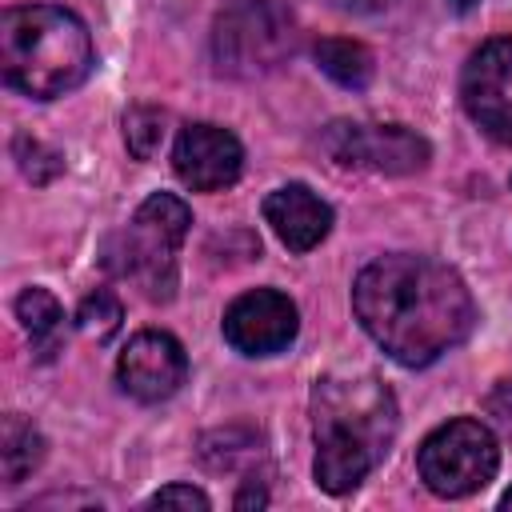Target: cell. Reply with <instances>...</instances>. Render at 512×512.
Masks as SVG:
<instances>
[{
	"label": "cell",
	"mask_w": 512,
	"mask_h": 512,
	"mask_svg": "<svg viewBox=\"0 0 512 512\" xmlns=\"http://www.w3.org/2000/svg\"><path fill=\"white\" fill-rule=\"evenodd\" d=\"M352 308L364 332L404 368H424L464 344L476 304L460 272L428 256H380L352 284Z\"/></svg>",
	"instance_id": "cell-1"
},
{
	"label": "cell",
	"mask_w": 512,
	"mask_h": 512,
	"mask_svg": "<svg viewBox=\"0 0 512 512\" xmlns=\"http://www.w3.org/2000/svg\"><path fill=\"white\" fill-rule=\"evenodd\" d=\"M316 484L332 496L352 492L392 448L396 396L372 372H328L312 384Z\"/></svg>",
	"instance_id": "cell-2"
},
{
	"label": "cell",
	"mask_w": 512,
	"mask_h": 512,
	"mask_svg": "<svg viewBox=\"0 0 512 512\" xmlns=\"http://www.w3.org/2000/svg\"><path fill=\"white\" fill-rule=\"evenodd\" d=\"M96 64L84 20L56 4L8 8L0 20V68L4 80L32 96L56 100L88 80Z\"/></svg>",
	"instance_id": "cell-3"
},
{
	"label": "cell",
	"mask_w": 512,
	"mask_h": 512,
	"mask_svg": "<svg viewBox=\"0 0 512 512\" xmlns=\"http://www.w3.org/2000/svg\"><path fill=\"white\" fill-rule=\"evenodd\" d=\"M192 228V212L172 192H152L124 232L108 240L104 264L132 280L148 300H172L176 292V252Z\"/></svg>",
	"instance_id": "cell-4"
},
{
	"label": "cell",
	"mask_w": 512,
	"mask_h": 512,
	"mask_svg": "<svg viewBox=\"0 0 512 512\" xmlns=\"http://www.w3.org/2000/svg\"><path fill=\"white\" fill-rule=\"evenodd\" d=\"M296 52V20L280 0H228L212 24V56L224 76L276 72Z\"/></svg>",
	"instance_id": "cell-5"
},
{
	"label": "cell",
	"mask_w": 512,
	"mask_h": 512,
	"mask_svg": "<svg viewBox=\"0 0 512 512\" xmlns=\"http://www.w3.org/2000/svg\"><path fill=\"white\" fill-rule=\"evenodd\" d=\"M416 468H420V480L428 484V492H436L444 500H460V496L480 492L496 476L500 444L488 424H480L472 416H456L424 436V444L416 452Z\"/></svg>",
	"instance_id": "cell-6"
},
{
	"label": "cell",
	"mask_w": 512,
	"mask_h": 512,
	"mask_svg": "<svg viewBox=\"0 0 512 512\" xmlns=\"http://www.w3.org/2000/svg\"><path fill=\"white\" fill-rule=\"evenodd\" d=\"M320 144L340 168H360V172H380V176H408L428 164V140L404 124L336 120L324 128Z\"/></svg>",
	"instance_id": "cell-7"
},
{
	"label": "cell",
	"mask_w": 512,
	"mask_h": 512,
	"mask_svg": "<svg viewBox=\"0 0 512 512\" xmlns=\"http://www.w3.org/2000/svg\"><path fill=\"white\" fill-rule=\"evenodd\" d=\"M460 104L492 140L512 144V36H496L468 56Z\"/></svg>",
	"instance_id": "cell-8"
},
{
	"label": "cell",
	"mask_w": 512,
	"mask_h": 512,
	"mask_svg": "<svg viewBox=\"0 0 512 512\" xmlns=\"http://www.w3.org/2000/svg\"><path fill=\"white\" fill-rule=\"evenodd\" d=\"M296 304L276 288H252L224 312V340L244 356H272L296 340Z\"/></svg>",
	"instance_id": "cell-9"
},
{
	"label": "cell",
	"mask_w": 512,
	"mask_h": 512,
	"mask_svg": "<svg viewBox=\"0 0 512 512\" xmlns=\"http://www.w3.org/2000/svg\"><path fill=\"white\" fill-rule=\"evenodd\" d=\"M184 376H188V356H184L180 340L168 332H156V328L136 332L116 360L120 388L140 404H160V400L176 396Z\"/></svg>",
	"instance_id": "cell-10"
},
{
	"label": "cell",
	"mask_w": 512,
	"mask_h": 512,
	"mask_svg": "<svg viewBox=\"0 0 512 512\" xmlns=\"http://www.w3.org/2000/svg\"><path fill=\"white\" fill-rule=\"evenodd\" d=\"M172 168L192 192H220L240 180L244 148L220 124H184L172 144Z\"/></svg>",
	"instance_id": "cell-11"
},
{
	"label": "cell",
	"mask_w": 512,
	"mask_h": 512,
	"mask_svg": "<svg viewBox=\"0 0 512 512\" xmlns=\"http://www.w3.org/2000/svg\"><path fill=\"white\" fill-rule=\"evenodd\" d=\"M264 220L280 236L284 248L292 252H312L328 228H332V208L304 184H284L264 196Z\"/></svg>",
	"instance_id": "cell-12"
},
{
	"label": "cell",
	"mask_w": 512,
	"mask_h": 512,
	"mask_svg": "<svg viewBox=\"0 0 512 512\" xmlns=\"http://www.w3.org/2000/svg\"><path fill=\"white\" fill-rule=\"evenodd\" d=\"M16 320L24 324V332L32 336V348L48 360L60 344V324H64V308L48 288H24L16 296Z\"/></svg>",
	"instance_id": "cell-13"
},
{
	"label": "cell",
	"mask_w": 512,
	"mask_h": 512,
	"mask_svg": "<svg viewBox=\"0 0 512 512\" xmlns=\"http://www.w3.org/2000/svg\"><path fill=\"white\" fill-rule=\"evenodd\" d=\"M44 460V436L16 412L4 416V432H0V468L8 484H20L24 476H32Z\"/></svg>",
	"instance_id": "cell-14"
},
{
	"label": "cell",
	"mask_w": 512,
	"mask_h": 512,
	"mask_svg": "<svg viewBox=\"0 0 512 512\" xmlns=\"http://www.w3.org/2000/svg\"><path fill=\"white\" fill-rule=\"evenodd\" d=\"M316 64L324 76H332L340 88H368L372 80V52L356 40H344V36H328L316 44Z\"/></svg>",
	"instance_id": "cell-15"
},
{
	"label": "cell",
	"mask_w": 512,
	"mask_h": 512,
	"mask_svg": "<svg viewBox=\"0 0 512 512\" xmlns=\"http://www.w3.org/2000/svg\"><path fill=\"white\" fill-rule=\"evenodd\" d=\"M256 444H260V436L252 428H220L200 440V460L208 468L224 472V468H236L240 460H256V452H260Z\"/></svg>",
	"instance_id": "cell-16"
},
{
	"label": "cell",
	"mask_w": 512,
	"mask_h": 512,
	"mask_svg": "<svg viewBox=\"0 0 512 512\" xmlns=\"http://www.w3.org/2000/svg\"><path fill=\"white\" fill-rule=\"evenodd\" d=\"M120 320H124V308H120V300H116L108 288H96V292L84 296L80 308H76V328H80L88 340H96V344L112 340V336L120 332Z\"/></svg>",
	"instance_id": "cell-17"
},
{
	"label": "cell",
	"mask_w": 512,
	"mask_h": 512,
	"mask_svg": "<svg viewBox=\"0 0 512 512\" xmlns=\"http://www.w3.org/2000/svg\"><path fill=\"white\" fill-rule=\"evenodd\" d=\"M164 124H168L164 108H152V104L128 108V116H124V144H128V152H132L136 160H152V156L160 152Z\"/></svg>",
	"instance_id": "cell-18"
},
{
	"label": "cell",
	"mask_w": 512,
	"mask_h": 512,
	"mask_svg": "<svg viewBox=\"0 0 512 512\" xmlns=\"http://www.w3.org/2000/svg\"><path fill=\"white\" fill-rule=\"evenodd\" d=\"M12 152H16L20 172H24L32 184H48V180H56V176H60V168H64V156H60V152H52V148H44L36 136H16Z\"/></svg>",
	"instance_id": "cell-19"
},
{
	"label": "cell",
	"mask_w": 512,
	"mask_h": 512,
	"mask_svg": "<svg viewBox=\"0 0 512 512\" xmlns=\"http://www.w3.org/2000/svg\"><path fill=\"white\" fill-rule=\"evenodd\" d=\"M148 508H188V512L196 508V512H208L212 500L200 488H192V484H168L156 496H148Z\"/></svg>",
	"instance_id": "cell-20"
},
{
	"label": "cell",
	"mask_w": 512,
	"mask_h": 512,
	"mask_svg": "<svg viewBox=\"0 0 512 512\" xmlns=\"http://www.w3.org/2000/svg\"><path fill=\"white\" fill-rule=\"evenodd\" d=\"M264 504H268V492L256 488V480L248 476V484H244L240 496H236V508H264Z\"/></svg>",
	"instance_id": "cell-21"
},
{
	"label": "cell",
	"mask_w": 512,
	"mask_h": 512,
	"mask_svg": "<svg viewBox=\"0 0 512 512\" xmlns=\"http://www.w3.org/2000/svg\"><path fill=\"white\" fill-rule=\"evenodd\" d=\"M344 8H384V4H392V0H340Z\"/></svg>",
	"instance_id": "cell-22"
},
{
	"label": "cell",
	"mask_w": 512,
	"mask_h": 512,
	"mask_svg": "<svg viewBox=\"0 0 512 512\" xmlns=\"http://www.w3.org/2000/svg\"><path fill=\"white\" fill-rule=\"evenodd\" d=\"M448 4H452V8H460V12H464V8H472V4H476V0H448Z\"/></svg>",
	"instance_id": "cell-23"
},
{
	"label": "cell",
	"mask_w": 512,
	"mask_h": 512,
	"mask_svg": "<svg viewBox=\"0 0 512 512\" xmlns=\"http://www.w3.org/2000/svg\"><path fill=\"white\" fill-rule=\"evenodd\" d=\"M500 508H512V488H508V492L500 496Z\"/></svg>",
	"instance_id": "cell-24"
}]
</instances>
